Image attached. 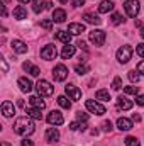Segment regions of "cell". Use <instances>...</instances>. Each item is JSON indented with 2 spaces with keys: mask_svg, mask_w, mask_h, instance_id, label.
<instances>
[{
  "mask_svg": "<svg viewBox=\"0 0 144 146\" xmlns=\"http://www.w3.org/2000/svg\"><path fill=\"white\" fill-rule=\"evenodd\" d=\"M136 104H137V106H144V95H137Z\"/></svg>",
  "mask_w": 144,
  "mask_h": 146,
  "instance_id": "60d3db41",
  "label": "cell"
},
{
  "mask_svg": "<svg viewBox=\"0 0 144 146\" xmlns=\"http://www.w3.org/2000/svg\"><path fill=\"white\" fill-rule=\"evenodd\" d=\"M10 46H12V49H14L15 53H19V54L27 53V44L22 42V41H19V39H14V41L10 42Z\"/></svg>",
  "mask_w": 144,
  "mask_h": 146,
  "instance_id": "8fae6325",
  "label": "cell"
},
{
  "mask_svg": "<svg viewBox=\"0 0 144 146\" xmlns=\"http://www.w3.org/2000/svg\"><path fill=\"white\" fill-rule=\"evenodd\" d=\"M105 31H100V29H93L90 33V41L95 44V46H104L105 42Z\"/></svg>",
  "mask_w": 144,
  "mask_h": 146,
  "instance_id": "5b68a950",
  "label": "cell"
},
{
  "mask_svg": "<svg viewBox=\"0 0 144 146\" xmlns=\"http://www.w3.org/2000/svg\"><path fill=\"white\" fill-rule=\"evenodd\" d=\"M85 106H87V109L90 110V112H93V114H97V115H104V114H105V107H104L102 104L95 102V100H87Z\"/></svg>",
  "mask_w": 144,
  "mask_h": 146,
  "instance_id": "ba28073f",
  "label": "cell"
},
{
  "mask_svg": "<svg viewBox=\"0 0 144 146\" xmlns=\"http://www.w3.org/2000/svg\"><path fill=\"white\" fill-rule=\"evenodd\" d=\"M141 36L144 37V27H143V29H141Z\"/></svg>",
  "mask_w": 144,
  "mask_h": 146,
  "instance_id": "f5cc1de1",
  "label": "cell"
},
{
  "mask_svg": "<svg viewBox=\"0 0 144 146\" xmlns=\"http://www.w3.org/2000/svg\"><path fill=\"white\" fill-rule=\"evenodd\" d=\"M17 106L19 107H24V100H17Z\"/></svg>",
  "mask_w": 144,
  "mask_h": 146,
  "instance_id": "681fc988",
  "label": "cell"
},
{
  "mask_svg": "<svg viewBox=\"0 0 144 146\" xmlns=\"http://www.w3.org/2000/svg\"><path fill=\"white\" fill-rule=\"evenodd\" d=\"M5 2H10V0H5Z\"/></svg>",
  "mask_w": 144,
  "mask_h": 146,
  "instance_id": "11a10c76",
  "label": "cell"
},
{
  "mask_svg": "<svg viewBox=\"0 0 144 146\" xmlns=\"http://www.w3.org/2000/svg\"><path fill=\"white\" fill-rule=\"evenodd\" d=\"M2 114H3L5 117H12V115L15 114V107H14V104L9 102V100H5V102L2 104Z\"/></svg>",
  "mask_w": 144,
  "mask_h": 146,
  "instance_id": "7c38bea8",
  "label": "cell"
},
{
  "mask_svg": "<svg viewBox=\"0 0 144 146\" xmlns=\"http://www.w3.org/2000/svg\"><path fill=\"white\" fill-rule=\"evenodd\" d=\"M76 46H78L80 49H87V42H85V41H78V42H76Z\"/></svg>",
  "mask_w": 144,
  "mask_h": 146,
  "instance_id": "7bdbcfd3",
  "label": "cell"
},
{
  "mask_svg": "<svg viewBox=\"0 0 144 146\" xmlns=\"http://www.w3.org/2000/svg\"><path fill=\"white\" fill-rule=\"evenodd\" d=\"M137 73H141V75H144V61H141V63L137 65Z\"/></svg>",
  "mask_w": 144,
  "mask_h": 146,
  "instance_id": "b9f144b4",
  "label": "cell"
},
{
  "mask_svg": "<svg viewBox=\"0 0 144 146\" xmlns=\"http://www.w3.org/2000/svg\"><path fill=\"white\" fill-rule=\"evenodd\" d=\"M112 9H114V2H112V0H104V2L98 5V12H100V14H107Z\"/></svg>",
  "mask_w": 144,
  "mask_h": 146,
  "instance_id": "cb8c5ba5",
  "label": "cell"
},
{
  "mask_svg": "<svg viewBox=\"0 0 144 146\" xmlns=\"http://www.w3.org/2000/svg\"><path fill=\"white\" fill-rule=\"evenodd\" d=\"M53 76H54L56 82H63V80H66V76H68V68H66L65 65H56L54 70H53Z\"/></svg>",
  "mask_w": 144,
  "mask_h": 146,
  "instance_id": "52a82bcc",
  "label": "cell"
},
{
  "mask_svg": "<svg viewBox=\"0 0 144 146\" xmlns=\"http://www.w3.org/2000/svg\"><path fill=\"white\" fill-rule=\"evenodd\" d=\"M117 127L120 131H129V129H132V121H129L126 117H119L117 119Z\"/></svg>",
  "mask_w": 144,
  "mask_h": 146,
  "instance_id": "9a60e30c",
  "label": "cell"
},
{
  "mask_svg": "<svg viewBox=\"0 0 144 146\" xmlns=\"http://www.w3.org/2000/svg\"><path fill=\"white\" fill-rule=\"evenodd\" d=\"M124 9H126V12H127V15H129V17H136V15L139 14L141 3H139V0H126Z\"/></svg>",
  "mask_w": 144,
  "mask_h": 146,
  "instance_id": "277c9868",
  "label": "cell"
},
{
  "mask_svg": "<svg viewBox=\"0 0 144 146\" xmlns=\"http://www.w3.org/2000/svg\"><path fill=\"white\" fill-rule=\"evenodd\" d=\"M126 146H139L137 138H134V136H127V138H126Z\"/></svg>",
  "mask_w": 144,
  "mask_h": 146,
  "instance_id": "836d02e7",
  "label": "cell"
},
{
  "mask_svg": "<svg viewBox=\"0 0 144 146\" xmlns=\"http://www.w3.org/2000/svg\"><path fill=\"white\" fill-rule=\"evenodd\" d=\"M75 51H76V48H75V46L66 44V46L63 48V51H61V58H63V60H68V58H71L73 54H75Z\"/></svg>",
  "mask_w": 144,
  "mask_h": 146,
  "instance_id": "d4e9b609",
  "label": "cell"
},
{
  "mask_svg": "<svg viewBox=\"0 0 144 146\" xmlns=\"http://www.w3.org/2000/svg\"><path fill=\"white\" fill-rule=\"evenodd\" d=\"M83 19L88 22V24H95V26H100L102 24V19L95 14H83Z\"/></svg>",
  "mask_w": 144,
  "mask_h": 146,
  "instance_id": "603a6c76",
  "label": "cell"
},
{
  "mask_svg": "<svg viewBox=\"0 0 144 146\" xmlns=\"http://www.w3.org/2000/svg\"><path fill=\"white\" fill-rule=\"evenodd\" d=\"M117 106H119V109H122V110H129V109H132V100H129L127 97L120 95L117 99Z\"/></svg>",
  "mask_w": 144,
  "mask_h": 146,
  "instance_id": "5bb4252c",
  "label": "cell"
},
{
  "mask_svg": "<svg viewBox=\"0 0 144 146\" xmlns=\"http://www.w3.org/2000/svg\"><path fill=\"white\" fill-rule=\"evenodd\" d=\"M48 122H49V124H54V126H61V124L65 122L63 114H61L59 110H51V112L48 114Z\"/></svg>",
  "mask_w": 144,
  "mask_h": 146,
  "instance_id": "9c48e42d",
  "label": "cell"
},
{
  "mask_svg": "<svg viewBox=\"0 0 144 146\" xmlns=\"http://www.w3.org/2000/svg\"><path fill=\"white\" fill-rule=\"evenodd\" d=\"M54 37H56L58 41L65 42V44H70V41H71V34H70V33H66V31H56Z\"/></svg>",
  "mask_w": 144,
  "mask_h": 146,
  "instance_id": "ffe728a7",
  "label": "cell"
},
{
  "mask_svg": "<svg viewBox=\"0 0 144 146\" xmlns=\"http://www.w3.org/2000/svg\"><path fill=\"white\" fill-rule=\"evenodd\" d=\"M29 102H31V106H34V107H37V109H44V107H46V102L41 100L39 97H31Z\"/></svg>",
  "mask_w": 144,
  "mask_h": 146,
  "instance_id": "4316f807",
  "label": "cell"
},
{
  "mask_svg": "<svg viewBox=\"0 0 144 146\" xmlns=\"http://www.w3.org/2000/svg\"><path fill=\"white\" fill-rule=\"evenodd\" d=\"M95 97H97L98 100H110V94H108V90H97Z\"/></svg>",
  "mask_w": 144,
  "mask_h": 146,
  "instance_id": "83f0119b",
  "label": "cell"
},
{
  "mask_svg": "<svg viewBox=\"0 0 144 146\" xmlns=\"http://www.w3.org/2000/svg\"><path fill=\"white\" fill-rule=\"evenodd\" d=\"M76 119H78V121L87 122V121H88V114H85V112H81V110H80V112H76Z\"/></svg>",
  "mask_w": 144,
  "mask_h": 146,
  "instance_id": "74e56055",
  "label": "cell"
},
{
  "mask_svg": "<svg viewBox=\"0 0 144 146\" xmlns=\"http://www.w3.org/2000/svg\"><path fill=\"white\" fill-rule=\"evenodd\" d=\"M127 76H129V80H131L132 83H137V82H139V75L136 73V70H132V72H129V75H127Z\"/></svg>",
  "mask_w": 144,
  "mask_h": 146,
  "instance_id": "8d00e7d4",
  "label": "cell"
},
{
  "mask_svg": "<svg viewBox=\"0 0 144 146\" xmlns=\"http://www.w3.org/2000/svg\"><path fill=\"white\" fill-rule=\"evenodd\" d=\"M136 53H137L141 58H144V44H137V46H136Z\"/></svg>",
  "mask_w": 144,
  "mask_h": 146,
  "instance_id": "ab89813d",
  "label": "cell"
},
{
  "mask_svg": "<svg viewBox=\"0 0 144 146\" xmlns=\"http://www.w3.org/2000/svg\"><path fill=\"white\" fill-rule=\"evenodd\" d=\"M46 139H48L49 143H56V141L59 139V131L54 129V127H48V131H46Z\"/></svg>",
  "mask_w": 144,
  "mask_h": 146,
  "instance_id": "2e32d148",
  "label": "cell"
},
{
  "mask_svg": "<svg viewBox=\"0 0 144 146\" xmlns=\"http://www.w3.org/2000/svg\"><path fill=\"white\" fill-rule=\"evenodd\" d=\"M112 88H114V90H120V88H122V78H120V76H115V78H114Z\"/></svg>",
  "mask_w": 144,
  "mask_h": 146,
  "instance_id": "d6a6232c",
  "label": "cell"
},
{
  "mask_svg": "<svg viewBox=\"0 0 144 146\" xmlns=\"http://www.w3.org/2000/svg\"><path fill=\"white\" fill-rule=\"evenodd\" d=\"M132 54H134V49H132V46H122V48H119L117 49V60H119V63H122V65H126V63H129V60L132 58Z\"/></svg>",
  "mask_w": 144,
  "mask_h": 146,
  "instance_id": "7a4b0ae2",
  "label": "cell"
},
{
  "mask_svg": "<svg viewBox=\"0 0 144 146\" xmlns=\"http://www.w3.org/2000/svg\"><path fill=\"white\" fill-rule=\"evenodd\" d=\"M56 54H58V51H56V46H53V44H48V46H44V48L41 49V58L46 60V61L54 60Z\"/></svg>",
  "mask_w": 144,
  "mask_h": 146,
  "instance_id": "8992f818",
  "label": "cell"
},
{
  "mask_svg": "<svg viewBox=\"0 0 144 146\" xmlns=\"http://www.w3.org/2000/svg\"><path fill=\"white\" fill-rule=\"evenodd\" d=\"M2 146H10V145H9L7 141H3V143H2Z\"/></svg>",
  "mask_w": 144,
  "mask_h": 146,
  "instance_id": "f907efd6",
  "label": "cell"
},
{
  "mask_svg": "<svg viewBox=\"0 0 144 146\" xmlns=\"http://www.w3.org/2000/svg\"><path fill=\"white\" fill-rule=\"evenodd\" d=\"M58 104H59V106H61L63 109H70V107H71V102H70V100H68V99H66L65 95L58 97Z\"/></svg>",
  "mask_w": 144,
  "mask_h": 146,
  "instance_id": "f1b7e54d",
  "label": "cell"
},
{
  "mask_svg": "<svg viewBox=\"0 0 144 146\" xmlns=\"http://www.w3.org/2000/svg\"><path fill=\"white\" fill-rule=\"evenodd\" d=\"M70 129H71V131H85V129H87V124H85V122H81V124H80V122H71V124H70Z\"/></svg>",
  "mask_w": 144,
  "mask_h": 146,
  "instance_id": "f546056e",
  "label": "cell"
},
{
  "mask_svg": "<svg viewBox=\"0 0 144 146\" xmlns=\"http://www.w3.org/2000/svg\"><path fill=\"white\" fill-rule=\"evenodd\" d=\"M65 92H66V95H68L71 100H80V99H81V90H80L76 85H71V83L66 85V87H65Z\"/></svg>",
  "mask_w": 144,
  "mask_h": 146,
  "instance_id": "30bf717a",
  "label": "cell"
},
{
  "mask_svg": "<svg viewBox=\"0 0 144 146\" xmlns=\"http://www.w3.org/2000/svg\"><path fill=\"white\" fill-rule=\"evenodd\" d=\"M132 121H136V122H139V121H141V115H137V114H134V115H132Z\"/></svg>",
  "mask_w": 144,
  "mask_h": 146,
  "instance_id": "7dc6e473",
  "label": "cell"
},
{
  "mask_svg": "<svg viewBox=\"0 0 144 146\" xmlns=\"http://www.w3.org/2000/svg\"><path fill=\"white\" fill-rule=\"evenodd\" d=\"M124 92H126L127 95H137V94H139V87L131 85V87H126V88H124Z\"/></svg>",
  "mask_w": 144,
  "mask_h": 146,
  "instance_id": "1f68e13d",
  "label": "cell"
},
{
  "mask_svg": "<svg viewBox=\"0 0 144 146\" xmlns=\"http://www.w3.org/2000/svg\"><path fill=\"white\" fill-rule=\"evenodd\" d=\"M22 146H34V143L31 139H22Z\"/></svg>",
  "mask_w": 144,
  "mask_h": 146,
  "instance_id": "f6af8a7d",
  "label": "cell"
},
{
  "mask_svg": "<svg viewBox=\"0 0 144 146\" xmlns=\"http://www.w3.org/2000/svg\"><path fill=\"white\" fill-rule=\"evenodd\" d=\"M41 110H42V109H37V107H34V106H31V107H26V114H27V115H31L32 119L41 121V119H42V114H41Z\"/></svg>",
  "mask_w": 144,
  "mask_h": 146,
  "instance_id": "ac0fdd59",
  "label": "cell"
},
{
  "mask_svg": "<svg viewBox=\"0 0 144 146\" xmlns=\"http://www.w3.org/2000/svg\"><path fill=\"white\" fill-rule=\"evenodd\" d=\"M19 2H20V3H27L29 0H19Z\"/></svg>",
  "mask_w": 144,
  "mask_h": 146,
  "instance_id": "816d5d0a",
  "label": "cell"
},
{
  "mask_svg": "<svg viewBox=\"0 0 144 146\" xmlns=\"http://www.w3.org/2000/svg\"><path fill=\"white\" fill-rule=\"evenodd\" d=\"M58 2H61V3H65V2H68V0H58Z\"/></svg>",
  "mask_w": 144,
  "mask_h": 146,
  "instance_id": "db71d44e",
  "label": "cell"
},
{
  "mask_svg": "<svg viewBox=\"0 0 144 146\" xmlns=\"http://www.w3.org/2000/svg\"><path fill=\"white\" fill-rule=\"evenodd\" d=\"M53 21L54 22H65L66 21V12L63 9H54L53 10Z\"/></svg>",
  "mask_w": 144,
  "mask_h": 146,
  "instance_id": "d6986e66",
  "label": "cell"
},
{
  "mask_svg": "<svg viewBox=\"0 0 144 146\" xmlns=\"http://www.w3.org/2000/svg\"><path fill=\"white\" fill-rule=\"evenodd\" d=\"M22 68H24V70H26L27 73H31L32 76H39V73H41V70H39L37 66H34L31 61H26V63L22 65Z\"/></svg>",
  "mask_w": 144,
  "mask_h": 146,
  "instance_id": "44dd1931",
  "label": "cell"
},
{
  "mask_svg": "<svg viewBox=\"0 0 144 146\" xmlns=\"http://www.w3.org/2000/svg\"><path fill=\"white\" fill-rule=\"evenodd\" d=\"M102 129H104L105 133H110V131H112V122H110V121H104V122H102Z\"/></svg>",
  "mask_w": 144,
  "mask_h": 146,
  "instance_id": "f35d334b",
  "label": "cell"
},
{
  "mask_svg": "<svg viewBox=\"0 0 144 146\" xmlns=\"http://www.w3.org/2000/svg\"><path fill=\"white\" fill-rule=\"evenodd\" d=\"M0 63H2V70H3V72H7V70H9V66H7L5 60H0Z\"/></svg>",
  "mask_w": 144,
  "mask_h": 146,
  "instance_id": "bcb514c9",
  "label": "cell"
},
{
  "mask_svg": "<svg viewBox=\"0 0 144 146\" xmlns=\"http://www.w3.org/2000/svg\"><path fill=\"white\" fill-rule=\"evenodd\" d=\"M85 0H73V7H81Z\"/></svg>",
  "mask_w": 144,
  "mask_h": 146,
  "instance_id": "ee69618b",
  "label": "cell"
},
{
  "mask_svg": "<svg viewBox=\"0 0 144 146\" xmlns=\"http://www.w3.org/2000/svg\"><path fill=\"white\" fill-rule=\"evenodd\" d=\"M41 26H42L46 31H49V29L53 27V19H42V21H41Z\"/></svg>",
  "mask_w": 144,
  "mask_h": 146,
  "instance_id": "d590c367",
  "label": "cell"
},
{
  "mask_svg": "<svg viewBox=\"0 0 144 146\" xmlns=\"http://www.w3.org/2000/svg\"><path fill=\"white\" fill-rule=\"evenodd\" d=\"M36 90L41 97H51V95L54 94V87H53L49 82H46V80H39V82H37Z\"/></svg>",
  "mask_w": 144,
  "mask_h": 146,
  "instance_id": "3957f363",
  "label": "cell"
},
{
  "mask_svg": "<svg viewBox=\"0 0 144 146\" xmlns=\"http://www.w3.org/2000/svg\"><path fill=\"white\" fill-rule=\"evenodd\" d=\"M46 9V0H32V10L39 14V12H42Z\"/></svg>",
  "mask_w": 144,
  "mask_h": 146,
  "instance_id": "484cf974",
  "label": "cell"
},
{
  "mask_svg": "<svg viewBox=\"0 0 144 146\" xmlns=\"http://www.w3.org/2000/svg\"><path fill=\"white\" fill-rule=\"evenodd\" d=\"M17 85L20 87V90L22 92H26V94H29L31 90H32V82L29 80V78H19V82H17Z\"/></svg>",
  "mask_w": 144,
  "mask_h": 146,
  "instance_id": "4fadbf2b",
  "label": "cell"
},
{
  "mask_svg": "<svg viewBox=\"0 0 144 146\" xmlns=\"http://www.w3.org/2000/svg\"><path fill=\"white\" fill-rule=\"evenodd\" d=\"M124 22V17H122V14H112V24L114 26H119V24H122Z\"/></svg>",
  "mask_w": 144,
  "mask_h": 146,
  "instance_id": "4dcf8cb0",
  "label": "cell"
},
{
  "mask_svg": "<svg viewBox=\"0 0 144 146\" xmlns=\"http://www.w3.org/2000/svg\"><path fill=\"white\" fill-rule=\"evenodd\" d=\"M46 9H53V3L49 0H46Z\"/></svg>",
  "mask_w": 144,
  "mask_h": 146,
  "instance_id": "c3c4849f",
  "label": "cell"
},
{
  "mask_svg": "<svg viewBox=\"0 0 144 146\" xmlns=\"http://www.w3.org/2000/svg\"><path fill=\"white\" fill-rule=\"evenodd\" d=\"M68 33L73 34V36H78V34L85 33V26L83 24H78V22H73V24L68 26Z\"/></svg>",
  "mask_w": 144,
  "mask_h": 146,
  "instance_id": "e0dca14e",
  "label": "cell"
},
{
  "mask_svg": "<svg viewBox=\"0 0 144 146\" xmlns=\"http://www.w3.org/2000/svg\"><path fill=\"white\" fill-rule=\"evenodd\" d=\"M14 133L20 134V136H29V134L34 133V122H32L27 115L19 117V119L14 122Z\"/></svg>",
  "mask_w": 144,
  "mask_h": 146,
  "instance_id": "6da1fadb",
  "label": "cell"
},
{
  "mask_svg": "<svg viewBox=\"0 0 144 146\" xmlns=\"http://www.w3.org/2000/svg\"><path fill=\"white\" fill-rule=\"evenodd\" d=\"M88 70H90V68H88L87 65H76V66H75V72L78 73V75H85Z\"/></svg>",
  "mask_w": 144,
  "mask_h": 146,
  "instance_id": "e575fe53",
  "label": "cell"
},
{
  "mask_svg": "<svg viewBox=\"0 0 144 146\" xmlns=\"http://www.w3.org/2000/svg\"><path fill=\"white\" fill-rule=\"evenodd\" d=\"M14 17L19 19V21H24V19H27V10L22 5H19V7L14 9Z\"/></svg>",
  "mask_w": 144,
  "mask_h": 146,
  "instance_id": "7402d4cb",
  "label": "cell"
}]
</instances>
